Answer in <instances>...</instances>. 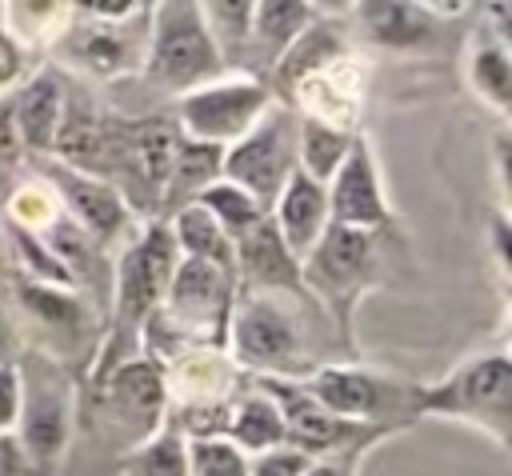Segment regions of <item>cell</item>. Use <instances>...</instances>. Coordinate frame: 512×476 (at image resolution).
<instances>
[{"instance_id":"obj_30","label":"cell","mask_w":512,"mask_h":476,"mask_svg":"<svg viewBox=\"0 0 512 476\" xmlns=\"http://www.w3.org/2000/svg\"><path fill=\"white\" fill-rule=\"evenodd\" d=\"M120 472L124 476H188V440L172 424H164L148 444L120 456Z\"/></svg>"},{"instance_id":"obj_23","label":"cell","mask_w":512,"mask_h":476,"mask_svg":"<svg viewBox=\"0 0 512 476\" xmlns=\"http://www.w3.org/2000/svg\"><path fill=\"white\" fill-rule=\"evenodd\" d=\"M464 76H468L472 92L496 116H508V108H512V64H508V40L504 36H496L492 28L472 36V44L464 52Z\"/></svg>"},{"instance_id":"obj_19","label":"cell","mask_w":512,"mask_h":476,"mask_svg":"<svg viewBox=\"0 0 512 476\" xmlns=\"http://www.w3.org/2000/svg\"><path fill=\"white\" fill-rule=\"evenodd\" d=\"M268 220H272L280 244H284L296 260H304V256L320 244V236L328 232V224H332V216H328V188L316 184L312 176H304V172L296 168V172L288 176V184L280 188V196L272 200Z\"/></svg>"},{"instance_id":"obj_34","label":"cell","mask_w":512,"mask_h":476,"mask_svg":"<svg viewBox=\"0 0 512 476\" xmlns=\"http://www.w3.org/2000/svg\"><path fill=\"white\" fill-rule=\"evenodd\" d=\"M304 468H308V460L292 448H276V452H264V456L248 460V476H300Z\"/></svg>"},{"instance_id":"obj_25","label":"cell","mask_w":512,"mask_h":476,"mask_svg":"<svg viewBox=\"0 0 512 476\" xmlns=\"http://www.w3.org/2000/svg\"><path fill=\"white\" fill-rule=\"evenodd\" d=\"M164 224H168L172 244H176V252L184 260H200V264H212V268H224V272L236 276V248L224 236V228L200 204H184Z\"/></svg>"},{"instance_id":"obj_32","label":"cell","mask_w":512,"mask_h":476,"mask_svg":"<svg viewBox=\"0 0 512 476\" xmlns=\"http://www.w3.org/2000/svg\"><path fill=\"white\" fill-rule=\"evenodd\" d=\"M28 72H32V52L24 44H16L8 36V28L0 24V100L12 96L28 80Z\"/></svg>"},{"instance_id":"obj_8","label":"cell","mask_w":512,"mask_h":476,"mask_svg":"<svg viewBox=\"0 0 512 476\" xmlns=\"http://www.w3.org/2000/svg\"><path fill=\"white\" fill-rule=\"evenodd\" d=\"M224 72L228 68L204 28L200 4H192V0L152 4L148 52H144V68H140V76L148 84H156L168 96H184Z\"/></svg>"},{"instance_id":"obj_36","label":"cell","mask_w":512,"mask_h":476,"mask_svg":"<svg viewBox=\"0 0 512 476\" xmlns=\"http://www.w3.org/2000/svg\"><path fill=\"white\" fill-rule=\"evenodd\" d=\"M0 476H36L28 456H24V448H20V440L12 432L0 436Z\"/></svg>"},{"instance_id":"obj_33","label":"cell","mask_w":512,"mask_h":476,"mask_svg":"<svg viewBox=\"0 0 512 476\" xmlns=\"http://www.w3.org/2000/svg\"><path fill=\"white\" fill-rule=\"evenodd\" d=\"M20 420V372L16 360H0V436L16 432Z\"/></svg>"},{"instance_id":"obj_7","label":"cell","mask_w":512,"mask_h":476,"mask_svg":"<svg viewBox=\"0 0 512 476\" xmlns=\"http://www.w3.org/2000/svg\"><path fill=\"white\" fill-rule=\"evenodd\" d=\"M300 388L320 400L328 412L368 424V428H384V432H400L408 428L416 416V380L400 376V372H376L352 360H324L320 368H312Z\"/></svg>"},{"instance_id":"obj_35","label":"cell","mask_w":512,"mask_h":476,"mask_svg":"<svg viewBox=\"0 0 512 476\" xmlns=\"http://www.w3.org/2000/svg\"><path fill=\"white\" fill-rule=\"evenodd\" d=\"M28 156H24V144H20V136H16V120H12V104H8V96L0 100V168L4 172H12V168H20Z\"/></svg>"},{"instance_id":"obj_24","label":"cell","mask_w":512,"mask_h":476,"mask_svg":"<svg viewBox=\"0 0 512 476\" xmlns=\"http://www.w3.org/2000/svg\"><path fill=\"white\" fill-rule=\"evenodd\" d=\"M220 160H224V148L196 144V140H184L180 136V148H176V160H172V172H168V184H164L156 220H168L172 212H180L184 204H192L208 184H216L220 180Z\"/></svg>"},{"instance_id":"obj_39","label":"cell","mask_w":512,"mask_h":476,"mask_svg":"<svg viewBox=\"0 0 512 476\" xmlns=\"http://www.w3.org/2000/svg\"><path fill=\"white\" fill-rule=\"evenodd\" d=\"M8 344H12V324H8V316L0 312V360H8L4 352H8Z\"/></svg>"},{"instance_id":"obj_20","label":"cell","mask_w":512,"mask_h":476,"mask_svg":"<svg viewBox=\"0 0 512 476\" xmlns=\"http://www.w3.org/2000/svg\"><path fill=\"white\" fill-rule=\"evenodd\" d=\"M348 16L372 48L384 52H416L436 36V16L424 4H404V0H368V4H352Z\"/></svg>"},{"instance_id":"obj_27","label":"cell","mask_w":512,"mask_h":476,"mask_svg":"<svg viewBox=\"0 0 512 476\" xmlns=\"http://www.w3.org/2000/svg\"><path fill=\"white\" fill-rule=\"evenodd\" d=\"M68 12L72 4H60V0H16V4H0V24L16 44H24L36 56L40 48H52L60 40Z\"/></svg>"},{"instance_id":"obj_10","label":"cell","mask_w":512,"mask_h":476,"mask_svg":"<svg viewBox=\"0 0 512 476\" xmlns=\"http://www.w3.org/2000/svg\"><path fill=\"white\" fill-rule=\"evenodd\" d=\"M284 420V448L300 452L304 460H364L384 436V428H368L356 420H344L328 412L320 400H312L300 380H256Z\"/></svg>"},{"instance_id":"obj_38","label":"cell","mask_w":512,"mask_h":476,"mask_svg":"<svg viewBox=\"0 0 512 476\" xmlns=\"http://www.w3.org/2000/svg\"><path fill=\"white\" fill-rule=\"evenodd\" d=\"M12 280V268H8V248H4V212H0V292L8 288Z\"/></svg>"},{"instance_id":"obj_3","label":"cell","mask_w":512,"mask_h":476,"mask_svg":"<svg viewBox=\"0 0 512 476\" xmlns=\"http://www.w3.org/2000/svg\"><path fill=\"white\" fill-rule=\"evenodd\" d=\"M152 4L140 0H84L72 4L60 40L52 44L56 68L80 72L88 80L140 76L148 52Z\"/></svg>"},{"instance_id":"obj_31","label":"cell","mask_w":512,"mask_h":476,"mask_svg":"<svg viewBox=\"0 0 512 476\" xmlns=\"http://www.w3.org/2000/svg\"><path fill=\"white\" fill-rule=\"evenodd\" d=\"M188 476H248V456L228 440H188Z\"/></svg>"},{"instance_id":"obj_15","label":"cell","mask_w":512,"mask_h":476,"mask_svg":"<svg viewBox=\"0 0 512 476\" xmlns=\"http://www.w3.org/2000/svg\"><path fill=\"white\" fill-rule=\"evenodd\" d=\"M8 292H12V300L20 304V312H28V320H32L44 336H52V340L64 344V348H92V356H96L100 328H96L92 304H88L80 292L32 284V280H20V276L8 280Z\"/></svg>"},{"instance_id":"obj_28","label":"cell","mask_w":512,"mask_h":476,"mask_svg":"<svg viewBox=\"0 0 512 476\" xmlns=\"http://www.w3.org/2000/svg\"><path fill=\"white\" fill-rule=\"evenodd\" d=\"M252 12H256V4H248V0H212V4H200V16H204V28H208V36H212V44H216V52H220V60H224V68L228 72H236V64L248 56V36H252Z\"/></svg>"},{"instance_id":"obj_4","label":"cell","mask_w":512,"mask_h":476,"mask_svg":"<svg viewBox=\"0 0 512 476\" xmlns=\"http://www.w3.org/2000/svg\"><path fill=\"white\" fill-rule=\"evenodd\" d=\"M416 416L456 420L488 436L500 452L512 448V360L496 344L460 360L448 376L416 384Z\"/></svg>"},{"instance_id":"obj_16","label":"cell","mask_w":512,"mask_h":476,"mask_svg":"<svg viewBox=\"0 0 512 476\" xmlns=\"http://www.w3.org/2000/svg\"><path fill=\"white\" fill-rule=\"evenodd\" d=\"M344 56H352V28H348L344 20H328L324 12H316V20H312V24L284 48V56L272 64V72L264 76V84H268L272 100L288 108L292 92H296L308 76L324 72L328 64H336V60H344Z\"/></svg>"},{"instance_id":"obj_22","label":"cell","mask_w":512,"mask_h":476,"mask_svg":"<svg viewBox=\"0 0 512 476\" xmlns=\"http://www.w3.org/2000/svg\"><path fill=\"white\" fill-rule=\"evenodd\" d=\"M220 440H228V444H232L240 456H248V460L284 448V420H280V408L272 404V396H268L256 380H248V384L236 392Z\"/></svg>"},{"instance_id":"obj_26","label":"cell","mask_w":512,"mask_h":476,"mask_svg":"<svg viewBox=\"0 0 512 476\" xmlns=\"http://www.w3.org/2000/svg\"><path fill=\"white\" fill-rule=\"evenodd\" d=\"M360 128H336L312 116H296V168L304 176H312L316 184H328L336 176V168L344 164L352 136Z\"/></svg>"},{"instance_id":"obj_13","label":"cell","mask_w":512,"mask_h":476,"mask_svg":"<svg viewBox=\"0 0 512 476\" xmlns=\"http://www.w3.org/2000/svg\"><path fill=\"white\" fill-rule=\"evenodd\" d=\"M32 172L52 188V196L60 200V212L84 232L92 236L104 252L116 248L120 240L128 244L136 236V212L128 208V200L108 184L96 180L88 172H76L60 160H32Z\"/></svg>"},{"instance_id":"obj_14","label":"cell","mask_w":512,"mask_h":476,"mask_svg":"<svg viewBox=\"0 0 512 476\" xmlns=\"http://www.w3.org/2000/svg\"><path fill=\"white\" fill-rule=\"evenodd\" d=\"M324 188H328L332 224L356 228V232H388L392 204H388V192H384V176H380L376 152H372L364 132L352 136V148H348L344 164L336 168V176Z\"/></svg>"},{"instance_id":"obj_37","label":"cell","mask_w":512,"mask_h":476,"mask_svg":"<svg viewBox=\"0 0 512 476\" xmlns=\"http://www.w3.org/2000/svg\"><path fill=\"white\" fill-rule=\"evenodd\" d=\"M360 460H308L300 476H356Z\"/></svg>"},{"instance_id":"obj_17","label":"cell","mask_w":512,"mask_h":476,"mask_svg":"<svg viewBox=\"0 0 512 476\" xmlns=\"http://www.w3.org/2000/svg\"><path fill=\"white\" fill-rule=\"evenodd\" d=\"M64 92H68V72H60L52 60L32 68L28 80L8 96L16 136L24 144L28 160H48L56 132H60V112H64Z\"/></svg>"},{"instance_id":"obj_2","label":"cell","mask_w":512,"mask_h":476,"mask_svg":"<svg viewBox=\"0 0 512 476\" xmlns=\"http://www.w3.org/2000/svg\"><path fill=\"white\" fill-rule=\"evenodd\" d=\"M304 308L312 300L296 296H264V292H236L228 316V360L248 380H304L320 360L308 348Z\"/></svg>"},{"instance_id":"obj_21","label":"cell","mask_w":512,"mask_h":476,"mask_svg":"<svg viewBox=\"0 0 512 476\" xmlns=\"http://www.w3.org/2000/svg\"><path fill=\"white\" fill-rule=\"evenodd\" d=\"M316 12L320 8L316 4H304V0H264V4H256L244 72L264 80L272 72V64L284 56V48L316 20Z\"/></svg>"},{"instance_id":"obj_9","label":"cell","mask_w":512,"mask_h":476,"mask_svg":"<svg viewBox=\"0 0 512 476\" xmlns=\"http://www.w3.org/2000/svg\"><path fill=\"white\" fill-rule=\"evenodd\" d=\"M16 372H20V420L12 436L20 440L36 476H56L72 436V384L64 360L36 348L16 364Z\"/></svg>"},{"instance_id":"obj_6","label":"cell","mask_w":512,"mask_h":476,"mask_svg":"<svg viewBox=\"0 0 512 476\" xmlns=\"http://www.w3.org/2000/svg\"><path fill=\"white\" fill-rule=\"evenodd\" d=\"M92 432L116 452L128 456L132 448L148 444L168 424V384L164 364L152 356H132L92 380V404H88Z\"/></svg>"},{"instance_id":"obj_5","label":"cell","mask_w":512,"mask_h":476,"mask_svg":"<svg viewBox=\"0 0 512 476\" xmlns=\"http://www.w3.org/2000/svg\"><path fill=\"white\" fill-rule=\"evenodd\" d=\"M384 232H356L328 224L320 244L300 260V280L312 304L336 324L340 344L352 340V312L376 288Z\"/></svg>"},{"instance_id":"obj_12","label":"cell","mask_w":512,"mask_h":476,"mask_svg":"<svg viewBox=\"0 0 512 476\" xmlns=\"http://www.w3.org/2000/svg\"><path fill=\"white\" fill-rule=\"evenodd\" d=\"M296 172V112L272 104L236 144L224 148L220 180L244 188L264 212Z\"/></svg>"},{"instance_id":"obj_29","label":"cell","mask_w":512,"mask_h":476,"mask_svg":"<svg viewBox=\"0 0 512 476\" xmlns=\"http://www.w3.org/2000/svg\"><path fill=\"white\" fill-rule=\"evenodd\" d=\"M192 204H200L220 228H224V236L236 244V240H244L248 232H256L264 220H268V212L244 192V188H236V184H228V180H216V184H208Z\"/></svg>"},{"instance_id":"obj_1","label":"cell","mask_w":512,"mask_h":476,"mask_svg":"<svg viewBox=\"0 0 512 476\" xmlns=\"http://www.w3.org/2000/svg\"><path fill=\"white\" fill-rule=\"evenodd\" d=\"M180 252L164 220H144L128 244L112 256V292H108V320L92 356V380L112 372L116 364L140 356L144 320L160 308L164 288L172 280Z\"/></svg>"},{"instance_id":"obj_11","label":"cell","mask_w":512,"mask_h":476,"mask_svg":"<svg viewBox=\"0 0 512 476\" xmlns=\"http://www.w3.org/2000/svg\"><path fill=\"white\" fill-rule=\"evenodd\" d=\"M272 92L260 76L248 72H224L184 96H176V128L184 140L196 144H212V148H228L236 144L268 108H272Z\"/></svg>"},{"instance_id":"obj_18","label":"cell","mask_w":512,"mask_h":476,"mask_svg":"<svg viewBox=\"0 0 512 476\" xmlns=\"http://www.w3.org/2000/svg\"><path fill=\"white\" fill-rule=\"evenodd\" d=\"M236 248V292H264V296H296L312 300L300 280V260L280 244L272 220L232 244Z\"/></svg>"}]
</instances>
